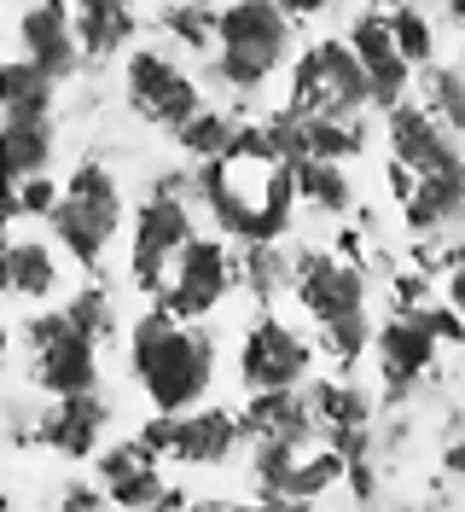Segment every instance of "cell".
<instances>
[{"mask_svg":"<svg viewBox=\"0 0 465 512\" xmlns=\"http://www.w3.org/2000/svg\"><path fill=\"white\" fill-rule=\"evenodd\" d=\"M198 204L216 222L221 239H233L239 251L250 245H279L303 198H297V163L279 158L268 128L239 123L233 146L221 158L198 163Z\"/></svg>","mask_w":465,"mask_h":512,"instance_id":"1","label":"cell"},{"mask_svg":"<svg viewBox=\"0 0 465 512\" xmlns=\"http://www.w3.org/2000/svg\"><path fill=\"white\" fill-rule=\"evenodd\" d=\"M128 379L152 414H198L216 384V338L169 309H146L128 326Z\"/></svg>","mask_w":465,"mask_h":512,"instance_id":"2","label":"cell"},{"mask_svg":"<svg viewBox=\"0 0 465 512\" xmlns=\"http://www.w3.org/2000/svg\"><path fill=\"white\" fill-rule=\"evenodd\" d=\"M297 53V12L285 0H221L210 82L233 94H262Z\"/></svg>","mask_w":465,"mask_h":512,"instance_id":"3","label":"cell"},{"mask_svg":"<svg viewBox=\"0 0 465 512\" xmlns=\"http://www.w3.org/2000/svg\"><path fill=\"white\" fill-rule=\"evenodd\" d=\"M297 303L303 315L320 326V350L332 361H355L361 350H372V291L367 274L338 251H303L297 256Z\"/></svg>","mask_w":465,"mask_h":512,"instance_id":"4","label":"cell"},{"mask_svg":"<svg viewBox=\"0 0 465 512\" xmlns=\"http://www.w3.org/2000/svg\"><path fill=\"white\" fill-rule=\"evenodd\" d=\"M192 204H198V175H157V187L140 198L134 233H128V280H134V291L163 297L175 262L198 239Z\"/></svg>","mask_w":465,"mask_h":512,"instance_id":"5","label":"cell"},{"mask_svg":"<svg viewBox=\"0 0 465 512\" xmlns=\"http://www.w3.org/2000/svg\"><path fill=\"white\" fill-rule=\"evenodd\" d=\"M47 233L59 239V251L76 262V268H105V256L117 245V233H123V187H117V175H111V163L99 158H82L70 169V181H64V198L59 210H53V222Z\"/></svg>","mask_w":465,"mask_h":512,"instance_id":"6","label":"cell"},{"mask_svg":"<svg viewBox=\"0 0 465 512\" xmlns=\"http://www.w3.org/2000/svg\"><path fill=\"white\" fill-rule=\"evenodd\" d=\"M18 350H24V373L41 402H70V396L99 390V344L88 332H76V320L64 309L18 320Z\"/></svg>","mask_w":465,"mask_h":512,"instance_id":"7","label":"cell"},{"mask_svg":"<svg viewBox=\"0 0 465 512\" xmlns=\"http://www.w3.org/2000/svg\"><path fill=\"white\" fill-rule=\"evenodd\" d=\"M372 105V82L349 41H314L291 64V94L285 111L297 117H338V123H361V111Z\"/></svg>","mask_w":465,"mask_h":512,"instance_id":"8","label":"cell"},{"mask_svg":"<svg viewBox=\"0 0 465 512\" xmlns=\"http://www.w3.org/2000/svg\"><path fill=\"white\" fill-rule=\"evenodd\" d=\"M239 286H245L239 245L221 239V233H198V239L186 245V256L175 262V274H169V286H163V297H157V309H169V315L204 326L210 315H221V303H227Z\"/></svg>","mask_w":465,"mask_h":512,"instance_id":"9","label":"cell"},{"mask_svg":"<svg viewBox=\"0 0 465 512\" xmlns=\"http://www.w3.org/2000/svg\"><path fill=\"white\" fill-rule=\"evenodd\" d=\"M123 94H128V105H134L146 123L169 128V134H181V128L204 111V88H198V76H192L169 47H128Z\"/></svg>","mask_w":465,"mask_h":512,"instance_id":"10","label":"cell"},{"mask_svg":"<svg viewBox=\"0 0 465 512\" xmlns=\"http://www.w3.org/2000/svg\"><path fill=\"white\" fill-rule=\"evenodd\" d=\"M338 478H349V454L326 431L285 437V443H256V483L274 495L279 507L314 501V495H326Z\"/></svg>","mask_w":465,"mask_h":512,"instance_id":"11","label":"cell"},{"mask_svg":"<svg viewBox=\"0 0 465 512\" xmlns=\"http://www.w3.org/2000/svg\"><path fill=\"white\" fill-rule=\"evenodd\" d=\"M314 373V344L279 315H262L239 338V384L250 396H279V390H303Z\"/></svg>","mask_w":465,"mask_h":512,"instance_id":"12","label":"cell"},{"mask_svg":"<svg viewBox=\"0 0 465 512\" xmlns=\"http://www.w3.org/2000/svg\"><path fill=\"white\" fill-rule=\"evenodd\" d=\"M384 140H390V163L407 169L413 181H465L460 134L442 123V117H431L419 99L384 111Z\"/></svg>","mask_w":465,"mask_h":512,"instance_id":"13","label":"cell"},{"mask_svg":"<svg viewBox=\"0 0 465 512\" xmlns=\"http://www.w3.org/2000/svg\"><path fill=\"white\" fill-rule=\"evenodd\" d=\"M349 47H355V59L367 70L372 82V105L378 111H396L413 99V82H419V70L407 64V53L396 47V30H390V12H355L349 18V35H343Z\"/></svg>","mask_w":465,"mask_h":512,"instance_id":"14","label":"cell"},{"mask_svg":"<svg viewBox=\"0 0 465 512\" xmlns=\"http://www.w3.org/2000/svg\"><path fill=\"white\" fill-rule=\"evenodd\" d=\"M18 59L41 64L53 82L82 70V35H76V6L70 0H24L18 12Z\"/></svg>","mask_w":465,"mask_h":512,"instance_id":"15","label":"cell"},{"mask_svg":"<svg viewBox=\"0 0 465 512\" xmlns=\"http://www.w3.org/2000/svg\"><path fill=\"white\" fill-rule=\"evenodd\" d=\"M372 350H378V373L390 384V396H407V384H419V373H431L442 338H436L431 315L419 303V309H402V315L384 320L378 338H372Z\"/></svg>","mask_w":465,"mask_h":512,"instance_id":"16","label":"cell"},{"mask_svg":"<svg viewBox=\"0 0 465 512\" xmlns=\"http://www.w3.org/2000/svg\"><path fill=\"white\" fill-rule=\"evenodd\" d=\"M93 483L111 495V507H123V512H157L163 501H169L163 460H152V454L140 448V437L105 448V454L93 460Z\"/></svg>","mask_w":465,"mask_h":512,"instance_id":"17","label":"cell"},{"mask_svg":"<svg viewBox=\"0 0 465 512\" xmlns=\"http://www.w3.org/2000/svg\"><path fill=\"white\" fill-rule=\"evenodd\" d=\"M64 291V251L53 233H30L12 227L6 233V297L12 303H53Z\"/></svg>","mask_w":465,"mask_h":512,"instance_id":"18","label":"cell"},{"mask_svg":"<svg viewBox=\"0 0 465 512\" xmlns=\"http://www.w3.org/2000/svg\"><path fill=\"white\" fill-rule=\"evenodd\" d=\"M245 437V414H227V408L181 414L169 425V466H221V460H233V448Z\"/></svg>","mask_w":465,"mask_h":512,"instance_id":"19","label":"cell"},{"mask_svg":"<svg viewBox=\"0 0 465 512\" xmlns=\"http://www.w3.org/2000/svg\"><path fill=\"white\" fill-rule=\"evenodd\" d=\"M105 425H111V402H105V390H93V396H70V402H47L41 408V443L64 454V460H88L99 437H105Z\"/></svg>","mask_w":465,"mask_h":512,"instance_id":"20","label":"cell"},{"mask_svg":"<svg viewBox=\"0 0 465 512\" xmlns=\"http://www.w3.org/2000/svg\"><path fill=\"white\" fill-rule=\"evenodd\" d=\"M0 140H6V187L53 175V117H6Z\"/></svg>","mask_w":465,"mask_h":512,"instance_id":"21","label":"cell"},{"mask_svg":"<svg viewBox=\"0 0 465 512\" xmlns=\"http://www.w3.org/2000/svg\"><path fill=\"white\" fill-rule=\"evenodd\" d=\"M76 6V35H82V53L88 59H105L117 53L128 35H134V0H70Z\"/></svg>","mask_w":465,"mask_h":512,"instance_id":"22","label":"cell"},{"mask_svg":"<svg viewBox=\"0 0 465 512\" xmlns=\"http://www.w3.org/2000/svg\"><path fill=\"white\" fill-rule=\"evenodd\" d=\"M297 198H303V210H314V216L343 222L355 210V181L332 158H303L297 163Z\"/></svg>","mask_w":465,"mask_h":512,"instance_id":"23","label":"cell"},{"mask_svg":"<svg viewBox=\"0 0 465 512\" xmlns=\"http://www.w3.org/2000/svg\"><path fill=\"white\" fill-rule=\"evenodd\" d=\"M53 76L41 70V64L30 59H6V70H0V111L6 117H53Z\"/></svg>","mask_w":465,"mask_h":512,"instance_id":"24","label":"cell"},{"mask_svg":"<svg viewBox=\"0 0 465 512\" xmlns=\"http://www.w3.org/2000/svg\"><path fill=\"white\" fill-rule=\"evenodd\" d=\"M419 105L442 117V123L454 128L465 140V64H431V70H419Z\"/></svg>","mask_w":465,"mask_h":512,"instance_id":"25","label":"cell"},{"mask_svg":"<svg viewBox=\"0 0 465 512\" xmlns=\"http://www.w3.org/2000/svg\"><path fill=\"white\" fill-rule=\"evenodd\" d=\"M163 35H169V47L216 53V6L210 0H169L163 6Z\"/></svg>","mask_w":465,"mask_h":512,"instance_id":"26","label":"cell"},{"mask_svg":"<svg viewBox=\"0 0 465 512\" xmlns=\"http://www.w3.org/2000/svg\"><path fill=\"white\" fill-rule=\"evenodd\" d=\"M390 30H396V47L407 53L413 70H431L436 64V18L419 0H396L390 6Z\"/></svg>","mask_w":465,"mask_h":512,"instance_id":"27","label":"cell"},{"mask_svg":"<svg viewBox=\"0 0 465 512\" xmlns=\"http://www.w3.org/2000/svg\"><path fill=\"white\" fill-rule=\"evenodd\" d=\"M233 134H239V123L221 111V105H204L192 123L175 134V146H181L186 158H198V163H210V158H221L227 146H233Z\"/></svg>","mask_w":465,"mask_h":512,"instance_id":"28","label":"cell"},{"mask_svg":"<svg viewBox=\"0 0 465 512\" xmlns=\"http://www.w3.org/2000/svg\"><path fill=\"white\" fill-rule=\"evenodd\" d=\"M64 198V181L53 175H35V181H18V187H6V222L12 227H30V222H53V210H59Z\"/></svg>","mask_w":465,"mask_h":512,"instance_id":"29","label":"cell"},{"mask_svg":"<svg viewBox=\"0 0 465 512\" xmlns=\"http://www.w3.org/2000/svg\"><path fill=\"white\" fill-rule=\"evenodd\" d=\"M64 315L76 320V332H88L93 344H105L111 332H117V303H111V291L105 286H82L64 297Z\"/></svg>","mask_w":465,"mask_h":512,"instance_id":"30","label":"cell"},{"mask_svg":"<svg viewBox=\"0 0 465 512\" xmlns=\"http://www.w3.org/2000/svg\"><path fill=\"white\" fill-rule=\"evenodd\" d=\"M361 140H367V128L361 123H338V117H314L309 123V158H355L361 152Z\"/></svg>","mask_w":465,"mask_h":512,"instance_id":"31","label":"cell"},{"mask_svg":"<svg viewBox=\"0 0 465 512\" xmlns=\"http://www.w3.org/2000/svg\"><path fill=\"white\" fill-rule=\"evenodd\" d=\"M442 286H448V303L465 315V245L448 251V268H442Z\"/></svg>","mask_w":465,"mask_h":512,"instance_id":"32","label":"cell"},{"mask_svg":"<svg viewBox=\"0 0 465 512\" xmlns=\"http://www.w3.org/2000/svg\"><path fill=\"white\" fill-rule=\"evenodd\" d=\"M105 501H111V495H105L99 483H70V489H64V501H59V507H64V512H99Z\"/></svg>","mask_w":465,"mask_h":512,"instance_id":"33","label":"cell"},{"mask_svg":"<svg viewBox=\"0 0 465 512\" xmlns=\"http://www.w3.org/2000/svg\"><path fill=\"white\" fill-rule=\"evenodd\" d=\"M448 472H460V478H465V443L448 448Z\"/></svg>","mask_w":465,"mask_h":512,"instance_id":"34","label":"cell"}]
</instances>
